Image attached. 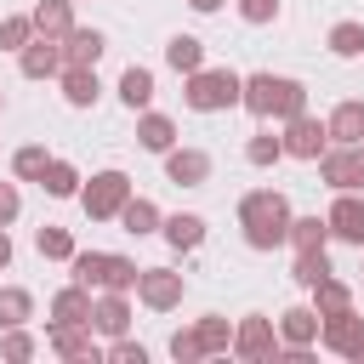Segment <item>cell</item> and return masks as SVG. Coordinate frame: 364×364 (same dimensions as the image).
I'll return each instance as SVG.
<instances>
[{
    "mask_svg": "<svg viewBox=\"0 0 364 364\" xmlns=\"http://www.w3.org/2000/svg\"><path fill=\"white\" fill-rule=\"evenodd\" d=\"M159 222H165V216H159V205H154V199H142V193H131V199H125V210H119V228H125V233H136V239L159 233Z\"/></svg>",
    "mask_w": 364,
    "mask_h": 364,
    "instance_id": "23",
    "label": "cell"
},
{
    "mask_svg": "<svg viewBox=\"0 0 364 364\" xmlns=\"http://www.w3.org/2000/svg\"><path fill=\"white\" fill-rule=\"evenodd\" d=\"M358 358H364V353H358Z\"/></svg>",
    "mask_w": 364,
    "mask_h": 364,
    "instance_id": "47",
    "label": "cell"
},
{
    "mask_svg": "<svg viewBox=\"0 0 364 364\" xmlns=\"http://www.w3.org/2000/svg\"><path fill=\"white\" fill-rule=\"evenodd\" d=\"M23 216V193H17V182H0V228H11Z\"/></svg>",
    "mask_w": 364,
    "mask_h": 364,
    "instance_id": "43",
    "label": "cell"
},
{
    "mask_svg": "<svg viewBox=\"0 0 364 364\" xmlns=\"http://www.w3.org/2000/svg\"><path fill=\"white\" fill-rule=\"evenodd\" d=\"M290 250H324L330 245V222L324 216H290Z\"/></svg>",
    "mask_w": 364,
    "mask_h": 364,
    "instance_id": "26",
    "label": "cell"
},
{
    "mask_svg": "<svg viewBox=\"0 0 364 364\" xmlns=\"http://www.w3.org/2000/svg\"><path fill=\"white\" fill-rule=\"evenodd\" d=\"M279 159H284V136H273V131H256V136L245 142V165L267 171V165H279Z\"/></svg>",
    "mask_w": 364,
    "mask_h": 364,
    "instance_id": "37",
    "label": "cell"
},
{
    "mask_svg": "<svg viewBox=\"0 0 364 364\" xmlns=\"http://www.w3.org/2000/svg\"><path fill=\"white\" fill-rule=\"evenodd\" d=\"M324 46H330V57H341V63H353V57H364V23H353V17H341L330 34H324Z\"/></svg>",
    "mask_w": 364,
    "mask_h": 364,
    "instance_id": "29",
    "label": "cell"
},
{
    "mask_svg": "<svg viewBox=\"0 0 364 364\" xmlns=\"http://www.w3.org/2000/svg\"><path fill=\"white\" fill-rule=\"evenodd\" d=\"M136 142H142L148 154H171V148H176V119L159 114V108H142V114H136Z\"/></svg>",
    "mask_w": 364,
    "mask_h": 364,
    "instance_id": "17",
    "label": "cell"
},
{
    "mask_svg": "<svg viewBox=\"0 0 364 364\" xmlns=\"http://www.w3.org/2000/svg\"><path fill=\"white\" fill-rule=\"evenodd\" d=\"M46 165H51L46 142H23V148L11 154V176H17V182H40V176H46Z\"/></svg>",
    "mask_w": 364,
    "mask_h": 364,
    "instance_id": "32",
    "label": "cell"
},
{
    "mask_svg": "<svg viewBox=\"0 0 364 364\" xmlns=\"http://www.w3.org/2000/svg\"><path fill=\"white\" fill-rule=\"evenodd\" d=\"M313 307H318V318L347 313V307H353V284H347V279H336V273H330V279H318V284H313Z\"/></svg>",
    "mask_w": 364,
    "mask_h": 364,
    "instance_id": "27",
    "label": "cell"
},
{
    "mask_svg": "<svg viewBox=\"0 0 364 364\" xmlns=\"http://www.w3.org/2000/svg\"><path fill=\"white\" fill-rule=\"evenodd\" d=\"M284 159H301V165H318V154L330 148V125L324 119H313V114H296V119H284Z\"/></svg>",
    "mask_w": 364,
    "mask_h": 364,
    "instance_id": "8",
    "label": "cell"
},
{
    "mask_svg": "<svg viewBox=\"0 0 364 364\" xmlns=\"http://www.w3.org/2000/svg\"><path fill=\"white\" fill-rule=\"evenodd\" d=\"M34 28L51 34V40H63L74 28V0H34Z\"/></svg>",
    "mask_w": 364,
    "mask_h": 364,
    "instance_id": "24",
    "label": "cell"
},
{
    "mask_svg": "<svg viewBox=\"0 0 364 364\" xmlns=\"http://www.w3.org/2000/svg\"><path fill=\"white\" fill-rule=\"evenodd\" d=\"M102 51H108V34H102V28H80V23H74V28L63 34V57H68V63L97 68V63H102Z\"/></svg>",
    "mask_w": 364,
    "mask_h": 364,
    "instance_id": "19",
    "label": "cell"
},
{
    "mask_svg": "<svg viewBox=\"0 0 364 364\" xmlns=\"http://www.w3.org/2000/svg\"><path fill=\"white\" fill-rule=\"evenodd\" d=\"M336 267H330V256L324 250H296V262H290V279L301 284V290H313L318 279H330Z\"/></svg>",
    "mask_w": 364,
    "mask_h": 364,
    "instance_id": "34",
    "label": "cell"
},
{
    "mask_svg": "<svg viewBox=\"0 0 364 364\" xmlns=\"http://www.w3.org/2000/svg\"><path fill=\"white\" fill-rule=\"evenodd\" d=\"M57 85H63V102H68V108H97V97H102L97 68H85V63H63Z\"/></svg>",
    "mask_w": 364,
    "mask_h": 364,
    "instance_id": "15",
    "label": "cell"
},
{
    "mask_svg": "<svg viewBox=\"0 0 364 364\" xmlns=\"http://www.w3.org/2000/svg\"><path fill=\"white\" fill-rule=\"evenodd\" d=\"M46 347H51L57 358H68V364H102V358H108V353L97 347L91 318H51V324H46Z\"/></svg>",
    "mask_w": 364,
    "mask_h": 364,
    "instance_id": "5",
    "label": "cell"
},
{
    "mask_svg": "<svg viewBox=\"0 0 364 364\" xmlns=\"http://www.w3.org/2000/svg\"><path fill=\"white\" fill-rule=\"evenodd\" d=\"M136 279H142V267L131 262V256H119V250H108V262H102V284L97 290H136Z\"/></svg>",
    "mask_w": 364,
    "mask_h": 364,
    "instance_id": "31",
    "label": "cell"
},
{
    "mask_svg": "<svg viewBox=\"0 0 364 364\" xmlns=\"http://www.w3.org/2000/svg\"><path fill=\"white\" fill-rule=\"evenodd\" d=\"M125 199H131V176L119 171V165H108V171H97L85 188H80V210L91 216V222H119V210H125Z\"/></svg>",
    "mask_w": 364,
    "mask_h": 364,
    "instance_id": "4",
    "label": "cell"
},
{
    "mask_svg": "<svg viewBox=\"0 0 364 364\" xmlns=\"http://www.w3.org/2000/svg\"><path fill=\"white\" fill-rule=\"evenodd\" d=\"M324 222H330V239L364 250V193H336V205L324 210Z\"/></svg>",
    "mask_w": 364,
    "mask_h": 364,
    "instance_id": "12",
    "label": "cell"
},
{
    "mask_svg": "<svg viewBox=\"0 0 364 364\" xmlns=\"http://www.w3.org/2000/svg\"><path fill=\"white\" fill-rule=\"evenodd\" d=\"M279 353V318H267V313H245L239 324H233V358H245V364H267Z\"/></svg>",
    "mask_w": 364,
    "mask_h": 364,
    "instance_id": "7",
    "label": "cell"
},
{
    "mask_svg": "<svg viewBox=\"0 0 364 364\" xmlns=\"http://www.w3.org/2000/svg\"><path fill=\"white\" fill-rule=\"evenodd\" d=\"M91 330L108 336V341L125 336V330H131V296H125V290H102V296L91 301Z\"/></svg>",
    "mask_w": 364,
    "mask_h": 364,
    "instance_id": "14",
    "label": "cell"
},
{
    "mask_svg": "<svg viewBox=\"0 0 364 364\" xmlns=\"http://www.w3.org/2000/svg\"><path fill=\"white\" fill-rule=\"evenodd\" d=\"M119 102L131 108V114H142V108H154V68H142V63H131L125 74H119Z\"/></svg>",
    "mask_w": 364,
    "mask_h": 364,
    "instance_id": "21",
    "label": "cell"
},
{
    "mask_svg": "<svg viewBox=\"0 0 364 364\" xmlns=\"http://www.w3.org/2000/svg\"><path fill=\"white\" fill-rule=\"evenodd\" d=\"M6 267H11V233L0 228V273H6Z\"/></svg>",
    "mask_w": 364,
    "mask_h": 364,
    "instance_id": "44",
    "label": "cell"
},
{
    "mask_svg": "<svg viewBox=\"0 0 364 364\" xmlns=\"http://www.w3.org/2000/svg\"><path fill=\"white\" fill-rule=\"evenodd\" d=\"M40 188H46L51 199H80V188H85V176H80V165H68V159H57V154H51V165H46V176H40Z\"/></svg>",
    "mask_w": 364,
    "mask_h": 364,
    "instance_id": "22",
    "label": "cell"
},
{
    "mask_svg": "<svg viewBox=\"0 0 364 364\" xmlns=\"http://www.w3.org/2000/svg\"><path fill=\"white\" fill-rule=\"evenodd\" d=\"M318 307L313 301H301V307H284L279 313V347H313L318 341Z\"/></svg>",
    "mask_w": 364,
    "mask_h": 364,
    "instance_id": "16",
    "label": "cell"
},
{
    "mask_svg": "<svg viewBox=\"0 0 364 364\" xmlns=\"http://www.w3.org/2000/svg\"><path fill=\"white\" fill-rule=\"evenodd\" d=\"M233 11H239L245 23H256V28H262V23H273V17H279V0H233Z\"/></svg>",
    "mask_w": 364,
    "mask_h": 364,
    "instance_id": "42",
    "label": "cell"
},
{
    "mask_svg": "<svg viewBox=\"0 0 364 364\" xmlns=\"http://www.w3.org/2000/svg\"><path fill=\"white\" fill-rule=\"evenodd\" d=\"M34 318V296L23 284H0V330H17Z\"/></svg>",
    "mask_w": 364,
    "mask_h": 364,
    "instance_id": "30",
    "label": "cell"
},
{
    "mask_svg": "<svg viewBox=\"0 0 364 364\" xmlns=\"http://www.w3.org/2000/svg\"><path fill=\"white\" fill-rule=\"evenodd\" d=\"M34 353H40V341L28 336V324H17V330H0V358L23 364V358H34Z\"/></svg>",
    "mask_w": 364,
    "mask_h": 364,
    "instance_id": "39",
    "label": "cell"
},
{
    "mask_svg": "<svg viewBox=\"0 0 364 364\" xmlns=\"http://www.w3.org/2000/svg\"><path fill=\"white\" fill-rule=\"evenodd\" d=\"M159 233H165V245L182 256V250H199L205 245V216L199 210H176V216H165L159 222Z\"/></svg>",
    "mask_w": 364,
    "mask_h": 364,
    "instance_id": "18",
    "label": "cell"
},
{
    "mask_svg": "<svg viewBox=\"0 0 364 364\" xmlns=\"http://www.w3.org/2000/svg\"><path fill=\"white\" fill-rule=\"evenodd\" d=\"M159 159H165V182H176V188H205L210 182V154L205 148H171Z\"/></svg>",
    "mask_w": 364,
    "mask_h": 364,
    "instance_id": "13",
    "label": "cell"
},
{
    "mask_svg": "<svg viewBox=\"0 0 364 364\" xmlns=\"http://www.w3.org/2000/svg\"><path fill=\"white\" fill-rule=\"evenodd\" d=\"M324 125H330V142H341V148H353V142H364V102H358V97H347V102H336Z\"/></svg>",
    "mask_w": 364,
    "mask_h": 364,
    "instance_id": "20",
    "label": "cell"
},
{
    "mask_svg": "<svg viewBox=\"0 0 364 364\" xmlns=\"http://www.w3.org/2000/svg\"><path fill=\"white\" fill-rule=\"evenodd\" d=\"M318 347L336 353V358H358V353H364V313H358V307L330 313V318L318 324Z\"/></svg>",
    "mask_w": 364,
    "mask_h": 364,
    "instance_id": "10",
    "label": "cell"
},
{
    "mask_svg": "<svg viewBox=\"0 0 364 364\" xmlns=\"http://www.w3.org/2000/svg\"><path fill=\"white\" fill-rule=\"evenodd\" d=\"M239 108L245 114H256V119H296V114H307V85L301 80H290V74H245V91H239Z\"/></svg>",
    "mask_w": 364,
    "mask_h": 364,
    "instance_id": "1",
    "label": "cell"
},
{
    "mask_svg": "<svg viewBox=\"0 0 364 364\" xmlns=\"http://www.w3.org/2000/svg\"><path fill=\"white\" fill-rule=\"evenodd\" d=\"M102 353H108L114 364H148V347H142V341H131V330H125V336H114Z\"/></svg>",
    "mask_w": 364,
    "mask_h": 364,
    "instance_id": "41",
    "label": "cell"
},
{
    "mask_svg": "<svg viewBox=\"0 0 364 364\" xmlns=\"http://www.w3.org/2000/svg\"><path fill=\"white\" fill-rule=\"evenodd\" d=\"M182 296H188V279L176 267H142V279H136V301L142 307L171 313V307H182Z\"/></svg>",
    "mask_w": 364,
    "mask_h": 364,
    "instance_id": "9",
    "label": "cell"
},
{
    "mask_svg": "<svg viewBox=\"0 0 364 364\" xmlns=\"http://www.w3.org/2000/svg\"><path fill=\"white\" fill-rule=\"evenodd\" d=\"M193 330H199V347H205V358H216V353H233V324H228L222 313H205V318H193Z\"/></svg>",
    "mask_w": 364,
    "mask_h": 364,
    "instance_id": "28",
    "label": "cell"
},
{
    "mask_svg": "<svg viewBox=\"0 0 364 364\" xmlns=\"http://www.w3.org/2000/svg\"><path fill=\"white\" fill-rule=\"evenodd\" d=\"M171 358H176V364H199V358H205V347H199V330H193V324L171 336Z\"/></svg>",
    "mask_w": 364,
    "mask_h": 364,
    "instance_id": "40",
    "label": "cell"
},
{
    "mask_svg": "<svg viewBox=\"0 0 364 364\" xmlns=\"http://www.w3.org/2000/svg\"><path fill=\"white\" fill-rule=\"evenodd\" d=\"M188 6H193L199 17H210V11H222V0H188Z\"/></svg>",
    "mask_w": 364,
    "mask_h": 364,
    "instance_id": "45",
    "label": "cell"
},
{
    "mask_svg": "<svg viewBox=\"0 0 364 364\" xmlns=\"http://www.w3.org/2000/svg\"><path fill=\"white\" fill-rule=\"evenodd\" d=\"M0 114H6V91H0Z\"/></svg>",
    "mask_w": 364,
    "mask_h": 364,
    "instance_id": "46",
    "label": "cell"
},
{
    "mask_svg": "<svg viewBox=\"0 0 364 364\" xmlns=\"http://www.w3.org/2000/svg\"><path fill=\"white\" fill-rule=\"evenodd\" d=\"M290 199L279 193V188H250L245 199H239V228H245V245L250 250H273V245H284L290 239Z\"/></svg>",
    "mask_w": 364,
    "mask_h": 364,
    "instance_id": "2",
    "label": "cell"
},
{
    "mask_svg": "<svg viewBox=\"0 0 364 364\" xmlns=\"http://www.w3.org/2000/svg\"><path fill=\"white\" fill-rule=\"evenodd\" d=\"M51 318H91V290L68 279V284L51 296Z\"/></svg>",
    "mask_w": 364,
    "mask_h": 364,
    "instance_id": "35",
    "label": "cell"
},
{
    "mask_svg": "<svg viewBox=\"0 0 364 364\" xmlns=\"http://www.w3.org/2000/svg\"><path fill=\"white\" fill-rule=\"evenodd\" d=\"M239 91H245V74H233V68H193V74H182V102L193 108V114H222V108H239Z\"/></svg>",
    "mask_w": 364,
    "mask_h": 364,
    "instance_id": "3",
    "label": "cell"
},
{
    "mask_svg": "<svg viewBox=\"0 0 364 364\" xmlns=\"http://www.w3.org/2000/svg\"><path fill=\"white\" fill-rule=\"evenodd\" d=\"M102 262H108V250H74L68 256V279L85 284V290H97L102 284Z\"/></svg>",
    "mask_w": 364,
    "mask_h": 364,
    "instance_id": "38",
    "label": "cell"
},
{
    "mask_svg": "<svg viewBox=\"0 0 364 364\" xmlns=\"http://www.w3.org/2000/svg\"><path fill=\"white\" fill-rule=\"evenodd\" d=\"M34 34H40V28H34V11H11V17H0V51H11V57H17Z\"/></svg>",
    "mask_w": 364,
    "mask_h": 364,
    "instance_id": "36",
    "label": "cell"
},
{
    "mask_svg": "<svg viewBox=\"0 0 364 364\" xmlns=\"http://www.w3.org/2000/svg\"><path fill=\"white\" fill-rule=\"evenodd\" d=\"M34 250H40L46 262H68V256H74L80 245H74V233H68V228H57V222H46V228L34 233Z\"/></svg>",
    "mask_w": 364,
    "mask_h": 364,
    "instance_id": "33",
    "label": "cell"
},
{
    "mask_svg": "<svg viewBox=\"0 0 364 364\" xmlns=\"http://www.w3.org/2000/svg\"><path fill=\"white\" fill-rule=\"evenodd\" d=\"M318 182L336 193H364V142H353V148L330 142L318 154Z\"/></svg>",
    "mask_w": 364,
    "mask_h": 364,
    "instance_id": "6",
    "label": "cell"
},
{
    "mask_svg": "<svg viewBox=\"0 0 364 364\" xmlns=\"http://www.w3.org/2000/svg\"><path fill=\"white\" fill-rule=\"evenodd\" d=\"M165 63H171L176 74L205 68V40H193V34H171V40H165Z\"/></svg>",
    "mask_w": 364,
    "mask_h": 364,
    "instance_id": "25",
    "label": "cell"
},
{
    "mask_svg": "<svg viewBox=\"0 0 364 364\" xmlns=\"http://www.w3.org/2000/svg\"><path fill=\"white\" fill-rule=\"evenodd\" d=\"M63 40H51V34H34L23 51H17V74L23 80H57L63 74Z\"/></svg>",
    "mask_w": 364,
    "mask_h": 364,
    "instance_id": "11",
    "label": "cell"
}]
</instances>
